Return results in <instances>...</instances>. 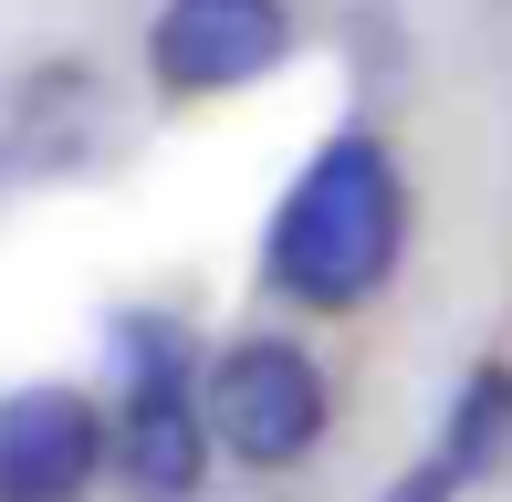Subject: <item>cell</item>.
<instances>
[{
    "mask_svg": "<svg viewBox=\"0 0 512 502\" xmlns=\"http://www.w3.org/2000/svg\"><path fill=\"white\" fill-rule=\"evenodd\" d=\"M398 241H408V178L387 157V136L377 126H335L304 157V178L283 189V210H272L262 283L283 304L345 314L398 272Z\"/></svg>",
    "mask_w": 512,
    "mask_h": 502,
    "instance_id": "cell-1",
    "label": "cell"
},
{
    "mask_svg": "<svg viewBox=\"0 0 512 502\" xmlns=\"http://www.w3.org/2000/svg\"><path fill=\"white\" fill-rule=\"evenodd\" d=\"M115 482L136 502H189L209 482V408L189 387V346L168 314H126L115 325Z\"/></svg>",
    "mask_w": 512,
    "mask_h": 502,
    "instance_id": "cell-2",
    "label": "cell"
},
{
    "mask_svg": "<svg viewBox=\"0 0 512 502\" xmlns=\"http://www.w3.org/2000/svg\"><path fill=\"white\" fill-rule=\"evenodd\" d=\"M199 408H209V440H220L241 471L314 461V450H324V419H335L324 367L293 346V335H241V346H220L209 377H199Z\"/></svg>",
    "mask_w": 512,
    "mask_h": 502,
    "instance_id": "cell-3",
    "label": "cell"
},
{
    "mask_svg": "<svg viewBox=\"0 0 512 502\" xmlns=\"http://www.w3.org/2000/svg\"><path fill=\"white\" fill-rule=\"evenodd\" d=\"M105 461H115L105 398L63 377H32L0 398V502H84Z\"/></svg>",
    "mask_w": 512,
    "mask_h": 502,
    "instance_id": "cell-4",
    "label": "cell"
},
{
    "mask_svg": "<svg viewBox=\"0 0 512 502\" xmlns=\"http://www.w3.org/2000/svg\"><path fill=\"white\" fill-rule=\"evenodd\" d=\"M293 53L283 0H157L147 21V74L168 95H241Z\"/></svg>",
    "mask_w": 512,
    "mask_h": 502,
    "instance_id": "cell-5",
    "label": "cell"
},
{
    "mask_svg": "<svg viewBox=\"0 0 512 502\" xmlns=\"http://www.w3.org/2000/svg\"><path fill=\"white\" fill-rule=\"evenodd\" d=\"M512 450V367H471L450 398V419H439L429 461L398 471L387 482V502H460L471 482H492V461Z\"/></svg>",
    "mask_w": 512,
    "mask_h": 502,
    "instance_id": "cell-6",
    "label": "cell"
}]
</instances>
